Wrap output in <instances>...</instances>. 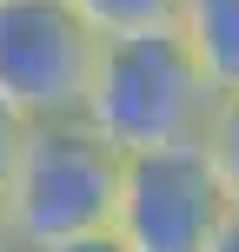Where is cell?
<instances>
[{
  "mask_svg": "<svg viewBox=\"0 0 239 252\" xmlns=\"http://www.w3.org/2000/svg\"><path fill=\"white\" fill-rule=\"evenodd\" d=\"M219 93L193 66L173 27H146V33H106L93 47V73L80 93V126L120 159L133 153H160L179 139H200L213 120Z\"/></svg>",
  "mask_w": 239,
  "mask_h": 252,
  "instance_id": "6da1fadb",
  "label": "cell"
},
{
  "mask_svg": "<svg viewBox=\"0 0 239 252\" xmlns=\"http://www.w3.org/2000/svg\"><path fill=\"white\" fill-rule=\"evenodd\" d=\"M113 186H120V153L100 146L80 120L27 126L20 159L0 186V226L13 252H47L67 239H87V232H106Z\"/></svg>",
  "mask_w": 239,
  "mask_h": 252,
  "instance_id": "7a4b0ae2",
  "label": "cell"
},
{
  "mask_svg": "<svg viewBox=\"0 0 239 252\" xmlns=\"http://www.w3.org/2000/svg\"><path fill=\"white\" fill-rule=\"evenodd\" d=\"M226 186H219L213 159L200 139H179L160 153H133L120 159L113 186V219L106 232L126 252H206L226 219Z\"/></svg>",
  "mask_w": 239,
  "mask_h": 252,
  "instance_id": "3957f363",
  "label": "cell"
},
{
  "mask_svg": "<svg viewBox=\"0 0 239 252\" xmlns=\"http://www.w3.org/2000/svg\"><path fill=\"white\" fill-rule=\"evenodd\" d=\"M93 33L67 0H0V100L27 126L73 120L93 73Z\"/></svg>",
  "mask_w": 239,
  "mask_h": 252,
  "instance_id": "277c9868",
  "label": "cell"
},
{
  "mask_svg": "<svg viewBox=\"0 0 239 252\" xmlns=\"http://www.w3.org/2000/svg\"><path fill=\"white\" fill-rule=\"evenodd\" d=\"M173 33L219 100L239 93V0H179Z\"/></svg>",
  "mask_w": 239,
  "mask_h": 252,
  "instance_id": "5b68a950",
  "label": "cell"
},
{
  "mask_svg": "<svg viewBox=\"0 0 239 252\" xmlns=\"http://www.w3.org/2000/svg\"><path fill=\"white\" fill-rule=\"evenodd\" d=\"M93 33H146V27H173L179 0H67Z\"/></svg>",
  "mask_w": 239,
  "mask_h": 252,
  "instance_id": "8992f818",
  "label": "cell"
},
{
  "mask_svg": "<svg viewBox=\"0 0 239 252\" xmlns=\"http://www.w3.org/2000/svg\"><path fill=\"white\" fill-rule=\"evenodd\" d=\"M200 146H206V159H213V173H219V186H226V199L239 206V93L213 100V120H206Z\"/></svg>",
  "mask_w": 239,
  "mask_h": 252,
  "instance_id": "52a82bcc",
  "label": "cell"
},
{
  "mask_svg": "<svg viewBox=\"0 0 239 252\" xmlns=\"http://www.w3.org/2000/svg\"><path fill=\"white\" fill-rule=\"evenodd\" d=\"M20 139H27V120L13 113L7 100H0V186H7V173H13V159H20Z\"/></svg>",
  "mask_w": 239,
  "mask_h": 252,
  "instance_id": "ba28073f",
  "label": "cell"
},
{
  "mask_svg": "<svg viewBox=\"0 0 239 252\" xmlns=\"http://www.w3.org/2000/svg\"><path fill=\"white\" fill-rule=\"evenodd\" d=\"M47 252H126L113 232H87V239H67V246H47Z\"/></svg>",
  "mask_w": 239,
  "mask_h": 252,
  "instance_id": "9c48e42d",
  "label": "cell"
},
{
  "mask_svg": "<svg viewBox=\"0 0 239 252\" xmlns=\"http://www.w3.org/2000/svg\"><path fill=\"white\" fill-rule=\"evenodd\" d=\"M206 252H239V206H226V219H219V232H213Z\"/></svg>",
  "mask_w": 239,
  "mask_h": 252,
  "instance_id": "30bf717a",
  "label": "cell"
},
{
  "mask_svg": "<svg viewBox=\"0 0 239 252\" xmlns=\"http://www.w3.org/2000/svg\"><path fill=\"white\" fill-rule=\"evenodd\" d=\"M0 252H13V239H7V226H0Z\"/></svg>",
  "mask_w": 239,
  "mask_h": 252,
  "instance_id": "8fae6325",
  "label": "cell"
}]
</instances>
